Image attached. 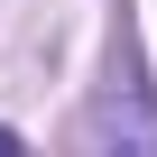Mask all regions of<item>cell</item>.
Wrapping results in <instances>:
<instances>
[{"mask_svg":"<svg viewBox=\"0 0 157 157\" xmlns=\"http://www.w3.org/2000/svg\"><path fill=\"white\" fill-rule=\"evenodd\" d=\"M0 148H19V129H0Z\"/></svg>","mask_w":157,"mask_h":157,"instance_id":"6da1fadb","label":"cell"}]
</instances>
